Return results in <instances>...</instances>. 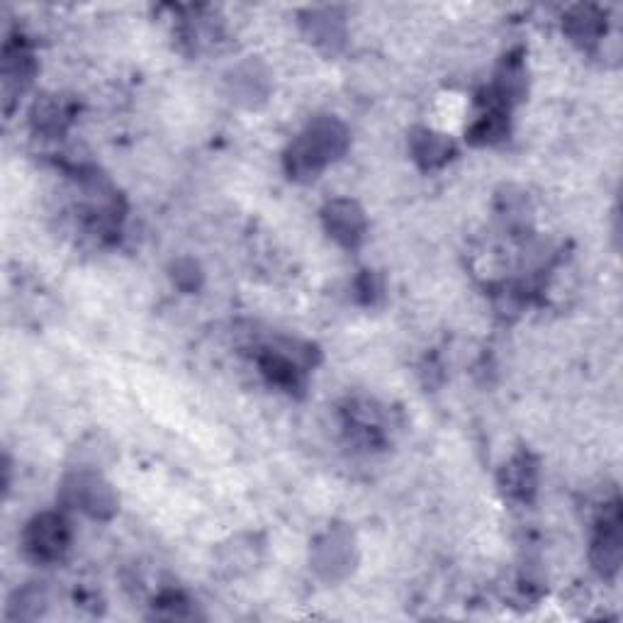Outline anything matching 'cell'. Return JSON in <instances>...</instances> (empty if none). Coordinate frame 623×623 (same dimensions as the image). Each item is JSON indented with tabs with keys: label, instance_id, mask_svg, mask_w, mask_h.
I'll return each mask as SVG.
<instances>
[{
	"label": "cell",
	"instance_id": "obj_6",
	"mask_svg": "<svg viewBox=\"0 0 623 623\" xmlns=\"http://www.w3.org/2000/svg\"><path fill=\"white\" fill-rule=\"evenodd\" d=\"M594 563L604 575H614L621 563V531L619 514H611V519H604L602 531H599L597 543H594Z\"/></svg>",
	"mask_w": 623,
	"mask_h": 623
},
{
	"label": "cell",
	"instance_id": "obj_2",
	"mask_svg": "<svg viewBox=\"0 0 623 623\" xmlns=\"http://www.w3.org/2000/svg\"><path fill=\"white\" fill-rule=\"evenodd\" d=\"M71 543L69 521L61 514H42L25 529V550L35 560L54 563L64 558Z\"/></svg>",
	"mask_w": 623,
	"mask_h": 623
},
{
	"label": "cell",
	"instance_id": "obj_1",
	"mask_svg": "<svg viewBox=\"0 0 623 623\" xmlns=\"http://www.w3.org/2000/svg\"><path fill=\"white\" fill-rule=\"evenodd\" d=\"M346 129L334 117H319L314 120L300 139L288 151V166L295 178H314L329 161L344 154Z\"/></svg>",
	"mask_w": 623,
	"mask_h": 623
},
{
	"label": "cell",
	"instance_id": "obj_7",
	"mask_svg": "<svg viewBox=\"0 0 623 623\" xmlns=\"http://www.w3.org/2000/svg\"><path fill=\"white\" fill-rule=\"evenodd\" d=\"M451 142H448L443 134H434V132H419L414 137V156L417 161H422L424 166H441L443 161L451 156Z\"/></svg>",
	"mask_w": 623,
	"mask_h": 623
},
{
	"label": "cell",
	"instance_id": "obj_10",
	"mask_svg": "<svg viewBox=\"0 0 623 623\" xmlns=\"http://www.w3.org/2000/svg\"><path fill=\"white\" fill-rule=\"evenodd\" d=\"M507 490L519 497H526V492L533 490V468L526 458L514 460L507 468Z\"/></svg>",
	"mask_w": 623,
	"mask_h": 623
},
{
	"label": "cell",
	"instance_id": "obj_9",
	"mask_svg": "<svg viewBox=\"0 0 623 623\" xmlns=\"http://www.w3.org/2000/svg\"><path fill=\"white\" fill-rule=\"evenodd\" d=\"M35 120L44 132H59V129L66 125V120H69V110L64 108L61 100L49 98V100H44L42 105H37Z\"/></svg>",
	"mask_w": 623,
	"mask_h": 623
},
{
	"label": "cell",
	"instance_id": "obj_3",
	"mask_svg": "<svg viewBox=\"0 0 623 623\" xmlns=\"http://www.w3.org/2000/svg\"><path fill=\"white\" fill-rule=\"evenodd\" d=\"M64 492L76 509L91 516H110L115 512V495L98 475L78 473L66 482Z\"/></svg>",
	"mask_w": 623,
	"mask_h": 623
},
{
	"label": "cell",
	"instance_id": "obj_4",
	"mask_svg": "<svg viewBox=\"0 0 623 623\" xmlns=\"http://www.w3.org/2000/svg\"><path fill=\"white\" fill-rule=\"evenodd\" d=\"M324 222H327L331 237L344 246H356L363 239V232H366V217L351 200L331 202L327 212H324Z\"/></svg>",
	"mask_w": 623,
	"mask_h": 623
},
{
	"label": "cell",
	"instance_id": "obj_5",
	"mask_svg": "<svg viewBox=\"0 0 623 623\" xmlns=\"http://www.w3.org/2000/svg\"><path fill=\"white\" fill-rule=\"evenodd\" d=\"M351 558V538L346 533H329L322 543L317 546V570L324 577H339L341 572L349 568Z\"/></svg>",
	"mask_w": 623,
	"mask_h": 623
},
{
	"label": "cell",
	"instance_id": "obj_8",
	"mask_svg": "<svg viewBox=\"0 0 623 623\" xmlns=\"http://www.w3.org/2000/svg\"><path fill=\"white\" fill-rule=\"evenodd\" d=\"M568 30L570 35L580 39V42H594V39L602 35V20H599L597 15H592V10L580 8L568 20Z\"/></svg>",
	"mask_w": 623,
	"mask_h": 623
}]
</instances>
